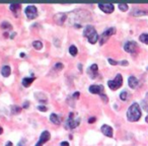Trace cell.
<instances>
[{
    "mask_svg": "<svg viewBox=\"0 0 148 146\" xmlns=\"http://www.w3.org/2000/svg\"><path fill=\"white\" fill-rule=\"evenodd\" d=\"M67 124H68V127H69L70 129H74V128L78 127L79 124H80V118L74 119L73 114L71 113L69 116V119H68V121H67Z\"/></svg>",
    "mask_w": 148,
    "mask_h": 146,
    "instance_id": "obj_9",
    "label": "cell"
},
{
    "mask_svg": "<svg viewBox=\"0 0 148 146\" xmlns=\"http://www.w3.org/2000/svg\"><path fill=\"white\" fill-rule=\"evenodd\" d=\"M83 36L88 40L90 44H95L99 40V35L92 25H86V27L83 31Z\"/></svg>",
    "mask_w": 148,
    "mask_h": 146,
    "instance_id": "obj_2",
    "label": "cell"
},
{
    "mask_svg": "<svg viewBox=\"0 0 148 146\" xmlns=\"http://www.w3.org/2000/svg\"><path fill=\"white\" fill-rule=\"evenodd\" d=\"M35 97L38 101H42V103H47L48 101V97L43 93H35Z\"/></svg>",
    "mask_w": 148,
    "mask_h": 146,
    "instance_id": "obj_15",
    "label": "cell"
},
{
    "mask_svg": "<svg viewBox=\"0 0 148 146\" xmlns=\"http://www.w3.org/2000/svg\"><path fill=\"white\" fill-rule=\"evenodd\" d=\"M25 143H27V141H25V140H21V141L17 144V146H25Z\"/></svg>",
    "mask_w": 148,
    "mask_h": 146,
    "instance_id": "obj_33",
    "label": "cell"
},
{
    "mask_svg": "<svg viewBox=\"0 0 148 146\" xmlns=\"http://www.w3.org/2000/svg\"><path fill=\"white\" fill-rule=\"evenodd\" d=\"M128 84H129V86L131 87V88L134 89L139 85V80H138L135 76H130L129 78H128Z\"/></svg>",
    "mask_w": 148,
    "mask_h": 146,
    "instance_id": "obj_14",
    "label": "cell"
},
{
    "mask_svg": "<svg viewBox=\"0 0 148 146\" xmlns=\"http://www.w3.org/2000/svg\"><path fill=\"white\" fill-rule=\"evenodd\" d=\"M139 40L142 42V43L148 45V34H142V35H140Z\"/></svg>",
    "mask_w": 148,
    "mask_h": 146,
    "instance_id": "obj_19",
    "label": "cell"
},
{
    "mask_svg": "<svg viewBox=\"0 0 148 146\" xmlns=\"http://www.w3.org/2000/svg\"><path fill=\"white\" fill-rule=\"evenodd\" d=\"M109 63L111 64V65H118V64H119V62L115 61V60H113V59H111V58H110V59H109Z\"/></svg>",
    "mask_w": 148,
    "mask_h": 146,
    "instance_id": "obj_31",
    "label": "cell"
},
{
    "mask_svg": "<svg viewBox=\"0 0 148 146\" xmlns=\"http://www.w3.org/2000/svg\"><path fill=\"white\" fill-rule=\"evenodd\" d=\"M95 120H97V119H95V117L90 118V119H88V123H89V124H92V123H95Z\"/></svg>",
    "mask_w": 148,
    "mask_h": 146,
    "instance_id": "obj_34",
    "label": "cell"
},
{
    "mask_svg": "<svg viewBox=\"0 0 148 146\" xmlns=\"http://www.w3.org/2000/svg\"><path fill=\"white\" fill-rule=\"evenodd\" d=\"M69 53H70V55H72V56H76L77 53H78V50H77V48L75 47V46L72 45V46H70V48H69Z\"/></svg>",
    "mask_w": 148,
    "mask_h": 146,
    "instance_id": "obj_20",
    "label": "cell"
},
{
    "mask_svg": "<svg viewBox=\"0 0 148 146\" xmlns=\"http://www.w3.org/2000/svg\"><path fill=\"white\" fill-rule=\"evenodd\" d=\"M25 15L31 19H34L38 16V9L35 5H29V6H27L25 9Z\"/></svg>",
    "mask_w": 148,
    "mask_h": 146,
    "instance_id": "obj_5",
    "label": "cell"
},
{
    "mask_svg": "<svg viewBox=\"0 0 148 146\" xmlns=\"http://www.w3.org/2000/svg\"><path fill=\"white\" fill-rule=\"evenodd\" d=\"M21 57H25V53H21Z\"/></svg>",
    "mask_w": 148,
    "mask_h": 146,
    "instance_id": "obj_41",
    "label": "cell"
},
{
    "mask_svg": "<svg viewBox=\"0 0 148 146\" xmlns=\"http://www.w3.org/2000/svg\"><path fill=\"white\" fill-rule=\"evenodd\" d=\"M147 70H148V67H147Z\"/></svg>",
    "mask_w": 148,
    "mask_h": 146,
    "instance_id": "obj_43",
    "label": "cell"
},
{
    "mask_svg": "<svg viewBox=\"0 0 148 146\" xmlns=\"http://www.w3.org/2000/svg\"><path fill=\"white\" fill-rule=\"evenodd\" d=\"M38 110H39L40 112H47L48 108L45 107V106H39V107H38Z\"/></svg>",
    "mask_w": 148,
    "mask_h": 146,
    "instance_id": "obj_30",
    "label": "cell"
},
{
    "mask_svg": "<svg viewBox=\"0 0 148 146\" xmlns=\"http://www.w3.org/2000/svg\"><path fill=\"white\" fill-rule=\"evenodd\" d=\"M50 120H51L52 123L56 124V125H59L60 124V118L58 115H56V114H51V116H50Z\"/></svg>",
    "mask_w": 148,
    "mask_h": 146,
    "instance_id": "obj_18",
    "label": "cell"
},
{
    "mask_svg": "<svg viewBox=\"0 0 148 146\" xmlns=\"http://www.w3.org/2000/svg\"><path fill=\"white\" fill-rule=\"evenodd\" d=\"M97 70H99V67H97V64H92L89 67V69L87 70V73H89L91 78H95V76L97 75Z\"/></svg>",
    "mask_w": 148,
    "mask_h": 146,
    "instance_id": "obj_13",
    "label": "cell"
},
{
    "mask_svg": "<svg viewBox=\"0 0 148 146\" xmlns=\"http://www.w3.org/2000/svg\"><path fill=\"white\" fill-rule=\"evenodd\" d=\"M122 84H123V77H122V75L120 73L116 75L114 80L108 81V85H109V87L112 90H117L118 88H120L122 86Z\"/></svg>",
    "mask_w": 148,
    "mask_h": 146,
    "instance_id": "obj_3",
    "label": "cell"
},
{
    "mask_svg": "<svg viewBox=\"0 0 148 146\" xmlns=\"http://www.w3.org/2000/svg\"><path fill=\"white\" fill-rule=\"evenodd\" d=\"M101 132H103V134H105L106 136H108V137H113L114 135V131H113V128L111 127V126L109 125H103L101 126Z\"/></svg>",
    "mask_w": 148,
    "mask_h": 146,
    "instance_id": "obj_12",
    "label": "cell"
},
{
    "mask_svg": "<svg viewBox=\"0 0 148 146\" xmlns=\"http://www.w3.org/2000/svg\"><path fill=\"white\" fill-rule=\"evenodd\" d=\"M141 109H140L139 104L133 103L129 107L127 111V119L130 122H137L141 118Z\"/></svg>",
    "mask_w": 148,
    "mask_h": 146,
    "instance_id": "obj_1",
    "label": "cell"
},
{
    "mask_svg": "<svg viewBox=\"0 0 148 146\" xmlns=\"http://www.w3.org/2000/svg\"><path fill=\"white\" fill-rule=\"evenodd\" d=\"M21 5L18 4V3H15V4H11L10 5L11 11H17V10H19V9H21Z\"/></svg>",
    "mask_w": 148,
    "mask_h": 146,
    "instance_id": "obj_24",
    "label": "cell"
},
{
    "mask_svg": "<svg viewBox=\"0 0 148 146\" xmlns=\"http://www.w3.org/2000/svg\"><path fill=\"white\" fill-rule=\"evenodd\" d=\"M141 105H142V107H143V109L148 113V103H147V101H146L145 99H143V101H142V103H141Z\"/></svg>",
    "mask_w": 148,
    "mask_h": 146,
    "instance_id": "obj_28",
    "label": "cell"
},
{
    "mask_svg": "<svg viewBox=\"0 0 148 146\" xmlns=\"http://www.w3.org/2000/svg\"><path fill=\"white\" fill-rule=\"evenodd\" d=\"M116 32H117L116 27H110V29H108L107 31L103 32V35L101 36V40H99V42H101V45H103V44H105L106 42L109 40L110 37H112L113 35H115Z\"/></svg>",
    "mask_w": 148,
    "mask_h": 146,
    "instance_id": "obj_4",
    "label": "cell"
},
{
    "mask_svg": "<svg viewBox=\"0 0 148 146\" xmlns=\"http://www.w3.org/2000/svg\"><path fill=\"white\" fill-rule=\"evenodd\" d=\"M33 47L35 48L36 50H41L43 48V43L41 41H35L33 42Z\"/></svg>",
    "mask_w": 148,
    "mask_h": 146,
    "instance_id": "obj_22",
    "label": "cell"
},
{
    "mask_svg": "<svg viewBox=\"0 0 148 146\" xmlns=\"http://www.w3.org/2000/svg\"><path fill=\"white\" fill-rule=\"evenodd\" d=\"M99 7L106 13H112L115 9V6L112 3H99Z\"/></svg>",
    "mask_w": 148,
    "mask_h": 146,
    "instance_id": "obj_10",
    "label": "cell"
},
{
    "mask_svg": "<svg viewBox=\"0 0 148 146\" xmlns=\"http://www.w3.org/2000/svg\"><path fill=\"white\" fill-rule=\"evenodd\" d=\"M1 27H2V29H10L11 27V25L9 23H7V21H3L2 23H1Z\"/></svg>",
    "mask_w": 148,
    "mask_h": 146,
    "instance_id": "obj_26",
    "label": "cell"
},
{
    "mask_svg": "<svg viewBox=\"0 0 148 146\" xmlns=\"http://www.w3.org/2000/svg\"><path fill=\"white\" fill-rule=\"evenodd\" d=\"M89 91L93 95H105V88H103V85H97L93 84L89 86Z\"/></svg>",
    "mask_w": 148,
    "mask_h": 146,
    "instance_id": "obj_8",
    "label": "cell"
},
{
    "mask_svg": "<svg viewBox=\"0 0 148 146\" xmlns=\"http://www.w3.org/2000/svg\"><path fill=\"white\" fill-rule=\"evenodd\" d=\"M10 73H11L10 67H9L8 65H4V66H3L2 69H1V74H2L4 77H8L9 75H10Z\"/></svg>",
    "mask_w": 148,
    "mask_h": 146,
    "instance_id": "obj_16",
    "label": "cell"
},
{
    "mask_svg": "<svg viewBox=\"0 0 148 146\" xmlns=\"http://www.w3.org/2000/svg\"><path fill=\"white\" fill-rule=\"evenodd\" d=\"M63 67H64V65L62 63H56L54 69H55V70H62V69H63Z\"/></svg>",
    "mask_w": 148,
    "mask_h": 146,
    "instance_id": "obj_29",
    "label": "cell"
},
{
    "mask_svg": "<svg viewBox=\"0 0 148 146\" xmlns=\"http://www.w3.org/2000/svg\"><path fill=\"white\" fill-rule=\"evenodd\" d=\"M54 19H55L57 25H62L64 23H65L66 19H67V13H63V12L57 13V14L54 16Z\"/></svg>",
    "mask_w": 148,
    "mask_h": 146,
    "instance_id": "obj_11",
    "label": "cell"
},
{
    "mask_svg": "<svg viewBox=\"0 0 148 146\" xmlns=\"http://www.w3.org/2000/svg\"><path fill=\"white\" fill-rule=\"evenodd\" d=\"M78 69L80 70V71L82 70V65H81V64H79V65H78Z\"/></svg>",
    "mask_w": 148,
    "mask_h": 146,
    "instance_id": "obj_39",
    "label": "cell"
},
{
    "mask_svg": "<svg viewBox=\"0 0 148 146\" xmlns=\"http://www.w3.org/2000/svg\"><path fill=\"white\" fill-rule=\"evenodd\" d=\"M29 101H25V105H23V108H25V109H27V108H29Z\"/></svg>",
    "mask_w": 148,
    "mask_h": 146,
    "instance_id": "obj_37",
    "label": "cell"
},
{
    "mask_svg": "<svg viewBox=\"0 0 148 146\" xmlns=\"http://www.w3.org/2000/svg\"><path fill=\"white\" fill-rule=\"evenodd\" d=\"M137 49H138V45H137V43L134 41L127 42V43L125 44V46H124V50L130 54H134L137 51Z\"/></svg>",
    "mask_w": 148,
    "mask_h": 146,
    "instance_id": "obj_7",
    "label": "cell"
},
{
    "mask_svg": "<svg viewBox=\"0 0 148 146\" xmlns=\"http://www.w3.org/2000/svg\"><path fill=\"white\" fill-rule=\"evenodd\" d=\"M145 121H146V123H148V116H147V117L145 118Z\"/></svg>",
    "mask_w": 148,
    "mask_h": 146,
    "instance_id": "obj_42",
    "label": "cell"
},
{
    "mask_svg": "<svg viewBox=\"0 0 148 146\" xmlns=\"http://www.w3.org/2000/svg\"><path fill=\"white\" fill-rule=\"evenodd\" d=\"M78 97H79V93H74V95H73V97H74V99H78Z\"/></svg>",
    "mask_w": 148,
    "mask_h": 146,
    "instance_id": "obj_36",
    "label": "cell"
},
{
    "mask_svg": "<svg viewBox=\"0 0 148 146\" xmlns=\"http://www.w3.org/2000/svg\"><path fill=\"white\" fill-rule=\"evenodd\" d=\"M35 77H25V78L23 79V85L25 87H29L35 81Z\"/></svg>",
    "mask_w": 148,
    "mask_h": 146,
    "instance_id": "obj_17",
    "label": "cell"
},
{
    "mask_svg": "<svg viewBox=\"0 0 148 146\" xmlns=\"http://www.w3.org/2000/svg\"><path fill=\"white\" fill-rule=\"evenodd\" d=\"M5 146H13V145H12V143H11V142L9 141V142H7L6 145H5Z\"/></svg>",
    "mask_w": 148,
    "mask_h": 146,
    "instance_id": "obj_38",
    "label": "cell"
},
{
    "mask_svg": "<svg viewBox=\"0 0 148 146\" xmlns=\"http://www.w3.org/2000/svg\"><path fill=\"white\" fill-rule=\"evenodd\" d=\"M119 64L120 65H123V66H128V61H126V60H123V61H121V62H119Z\"/></svg>",
    "mask_w": 148,
    "mask_h": 146,
    "instance_id": "obj_32",
    "label": "cell"
},
{
    "mask_svg": "<svg viewBox=\"0 0 148 146\" xmlns=\"http://www.w3.org/2000/svg\"><path fill=\"white\" fill-rule=\"evenodd\" d=\"M3 133V129H2V127H0V135Z\"/></svg>",
    "mask_w": 148,
    "mask_h": 146,
    "instance_id": "obj_40",
    "label": "cell"
},
{
    "mask_svg": "<svg viewBox=\"0 0 148 146\" xmlns=\"http://www.w3.org/2000/svg\"><path fill=\"white\" fill-rule=\"evenodd\" d=\"M61 146H69V143L66 141H63V142H61Z\"/></svg>",
    "mask_w": 148,
    "mask_h": 146,
    "instance_id": "obj_35",
    "label": "cell"
},
{
    "mask_svg": "<svg viewBox=\"0 0 148 146\" xmlns=\"http://www.w3.org/2000/svg\"><path fill=\"white\" fill-rule=\"evenodd\" d=\"M119 8H120V10H122V11H127L128 4H126V3H121V4H119Z\"/></svg>",
    "mask_w": 148,
    "mask_h": 146,
    "instance_id": "obj_27",
    "label": "cell"
},
{
    "mask_svg": "<svg viewBox=\"0 0 148 146\" xmlns=\"http://www.w3.org/2000/svg\"><path fill=\"white\" fill-rule=\"evenodd\" d=\"M50 139H51V134H50L49 131L45 130V131L42 132L41 136H40L39 141H38V143L36 144L35 146H43V144L46 143V142H48Z\"/></svg>",
    "mask_w": 148,
    "mask_h": 146,
    "instance_id": "obj_6",
    "label": "cell"
},
{
    "mask_svg": "<svg viewBox=\"0 0 148 146\" xmlns=\"http://www.w3.org/2000/svg\"><path fill=\"white\" fill-rule=\"evenodd\" d=\"M132 14L135 15V16H140V15H145V14H148L147 11H143V10H140V9H136L135 11L132 12Z\"/></svg>",
    "mask_w": 148,
    "mask_h": 146,
    "instance_id": "obj_23",
    "label": "cell"
},
{
    "mask_svg": "<svg viewBox=\"0 0 148 146\" xmlns=\"http://www.w3.org/2000/svg\"><path fill=\"white\" fill-rule=\"evenodd\" d=\"M120 99H122V101H127V99H128V93L126 90H124V91H122L121 93V95H120Z\"/></svg>",
    "mask_w": 148,
    "mask_h": 146,
    "instance_id": "obj_25",
    "label": "cell"
},
{
    "mask_svg": "<svg viewBox=\"0 0 148 146\" xmlns=\"http://www.w3.org/2000/svg\"><path fill=\"white\" fill-rule=\"evenodd\" d=\"M21 112V108H19L18 106H12L11 107V114L12 115H16V114H19Z\"/></svg>",
    "mask_w": 148,
    "mask_h": 146,
    "instance_id": "obj_21",
    "label": "cell"
}]
</instances>
